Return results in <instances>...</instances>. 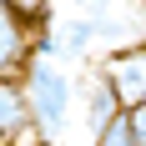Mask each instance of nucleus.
Listing matches in <instances>:
<instances>
[{"mask_svg":"<svg viewBox=\"0 0 146 146\" xmlns=\"http://www.w3.org/2000/svg\"><path fill=\"white\" fill-rule=\"evenodd\" d=\"M111 10H116V0H76V15H91V20H101Z\"/></svg>","mask_w":146,"mask_h":146,"instance_id":"6e6552de","label":"nucleus"},{"mask_svg":"<svg viewBox=\"0 0 146 146\" xmlns=\"http://www.w3.org/2000/svg\"><path fill=\"white\" fill-rule=\"evenodd\" d=\"M20 91H25L30 126H35L40 146H60L71 131V111H76V81L50 60H30L20 71Z\"/></svg>","mask_w":146,"mask_h":146,"instance_id":"f257e3e1","label":"nucleus"},{"mask_svg":"<svg viewBox=\"0 0 146 146\" xmlns=\"http://www.w3.org/2000/svg\"><path fill=\"white\" fill-rule=\"evenodd\" d=\"M60 45H66V60H86L91 45H96V20L91 15H71L60 25Z\"/></svg>","mask_w":146,"mask_h":146,"instance_id":"423d86ee","label":"nucleus"},{"mask_svg":"<svg viewBox=\"0 0 146 146\" xmlns=\"http://www.w3.org/2000/svg\"><path fill=\"white\" fill-rule=\"evenodd\" d=\"M101 76L111 81V91H116L121 111H136V106H146V40L116 45V50L101 60Z\"/></svg>","mask_w":146,"mask_h":146,"instance_id":"f03ea898","label":"nucleus"},{"mask_svg":"<svg viewBox=\"0 0 146 146\" xmlns=\"http://www.w3.org/2000/svg\"><path fill=\"white\" fill-rule=\"evenodd\" d=\"M10 10H15V0H0V15H10Z\"/></svg>","mask_w":146,"mask_h":146,"instance_id":"9d476101","label":"nucleus"},{"mask_svg":"<svg viewBox=\"0 0 146 146\" xmlns=\"http://www.w3.org/2000/svg\"><path fill=\"white\" fill-rule=\"evenodd\" d=\"M30 35H35V25L20 10L0 15V76H20L30 66Z\"/></svg>","mask_w":146,"mask_h":146,"instance_id":"39448f33","label":"nucleus"},{"mask_svg":"<svg viewBox=\"0 0 146 146\" xmlns=\"http://www.w3.org/2000/svg\"><path fill=\"white\" fill-rule=\"evenodd\" d=\"M76 101H81V116H86L81 126H86L91 141H96V136L121 116V101H116V91H111V81L101 76V66H96L91 76H81V81H76Z\"/></svg>","mask_w":146,"mask_h":146,"instance_id":"7ed1b4c3","label":"nucleus"},{"mask_svg":"<svg viewBox=\"0 0 146 146\" xmlns=\"http://www.w3.org/2000/svg\"><path fill=\"white\" fill-rule=\"evenodd\" d=\"M0 146H40V136L30 126L20 76H0Z\"/></svg>","mask_w":146,"mask_h":146,"instance_id":"20e7f679","label":"nucleus"},{"mask_svg":"<svg viewBox=\"0 0 146 146\" xmlns=\"http://www.w3.org/2000/svg\"><path fill=\"white\" fill-rule=\"evenodd\" d=\"M91 146H136V136H131V116L121 111V116L111 121V126H106V131L96 136V141H91Z\"/></svg>","mask_w":146,"mask_h":146,"instance_id":"0eeeda50","label":"nucleus"},{"mask_svg":"<svg viewBox=\"0 0 146 146\" xmlns=\"http://www.w3.org/2000/svg\"><path fill=\"white\" fill-rule=\"evenodd\" d=\"M131 116V136H136V146H146V106H136V111H126Z\"/></svg>","mask_w":146,"mask_h":146,"instance_id":"1a4fd4ad","label":"nucleus"}]
</instances>
